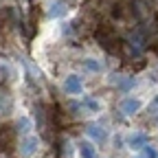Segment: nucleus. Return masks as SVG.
I'll return each instance as SVG.
<instances>
[{
  "mask_svg": "<svg viewBox=\"0 0 158 158\" xmlns=\"http://www.w3.org/2000/svg\"><path fill=\"white\" fill-rule=\"evenodd\" d=\"M37 147H40V138L29 134V136H24L22 141H20V156H22V158H31V156H35Z\"/></svg>",
  "mask_w": 158,
  "mask_h": 158,
  "instance_id": "1",
  "label": "nucleus"
},
{
  "mask_svg": "<svg viewBox=\"0 0 158 158\" xmlns=\"http://www.w3.org/2000/svg\"><path fill=\"white\" fill-rule=\"evenodd\" d=\"M84 90V84H81V77L79 75H68L64 79V92L66 94H79Z\"/></svg>",
  "mask_w": 158,
  "mask_h": 158,
  "instance_id": "2",
  "label": "nucleus"
},
{
  "mask_svg": "<svg viewBox=\"0 0 158 158\" xmlns=\"http://www.w3.org/2000/svg\"><path fill=\"white\" fill-rule=\"evenodd\" d=\"M141 108H143V101H141L138 97H127V99H123V103H121V112L127 114V116L136 114Z\"/></svg>",
  "mask_w": 158,
  "mask_h": 158,
  "instance_id": "3",
  "label": "nucleus"
},
{
  "mask_svg": "<svg viewBox=\"0 0 158 158\" xmlns=\"http://www.w3.org/2000/svg\"><path fill=\"white\" fill-rule=\"evenodd\" d=\"M145 145H147V134H143V132H134V134L127 136V147H130V149L141 152Z\"/></svg>",
  "mask_w": 158,
  "mask_h": 158,
  "instance_id": "4",
  "label": "nucleus"
},
{
  "mask_svg": "<svg viewBox=\"0 0 158 158\" xmlns=\"http://www.w3.org/2000/svg\"><path fill=\"white\" fill-rule=\"evenodd\" d=\"M86 132H88V136L92 138V141L99 143V145H103V143L108 141V130H103L101 125H90Z\"/></svg>",
  "mask_w": 158,
  "mask_h": 158,
  "instance_id": "5",
  "label": "nucleus"
},
{
  "mask_svg": "<svg viewBox=\"0 0 158 158\" xmlns=\"http://www.w3.org/2000/svg\"><path fill=\"white\" fill-rule=\"evenodd\" d=\"M13 130L18 132V134H24V136H29L31 134V130H33V121L29 116H18L15 118V125H13Z\"/></svg>",
  "mask_w": 158,
  "mask_h": 158,
  "instance_id": "6",
  "label": "nucleus"
},
{
  "mask_svg": "<svg viewBox=\"0 0 158 158\" xmlns=\"http://www.w3.org/2000/svg\"><path fill=\"white\" fill-rule=\"evenodd\" d=\"M77 152H79V156H81V158H97L94 143H90V141H81V143L77 145Z\"/></svg>",
  "mask_w": 158,
  "mask_h": 158,
  "instance_id": "7",
  "label": "nucleus"
},
{
  "mask_svg": "<svg viewBox=\"0 0 158 158\" xmlns=\"http://www.w3.org/2000/svg\"><path fill=\"white\" fill-rule=\"evenodd\" d=\"M46 15L48 18H62V15H66V5L62 2V0H55V2L51 5V9L46 11Z\"/></svg>",
  "mask_w": 158,
  "mask_h": 158,
  "instance_id": "8",
  "label": "nucleus"
},
{
  "mask_svg": "<svg viewBox=\"0 0 158 158\" xmlns=\"http://www.w3.org/2000/svg\"><path fill=\"white\" fill-rule=\"evenodd\" d=\"M81 66H84L86 70H90V73H101V70H103V64L99 62V59H92V57L84 59V62H81Z\"/></svg>",
  "mask_w": 158,
  "mask_h": 158,
  "instance_id": "9",
  "label": "nucleus"
},
{
  "mask_svg": "<svg viewBox=\"0 0 158 158\" xmlns=\"http://www.w3.org/2000/svg\"><path fill=\"white\" fill-rule=\"evenodd\" d=\"M11 97H7V94H0V114H9V110H11Z\"/></svg>",
  "mask_w": 158,
  "mask_h": 158,
  "instance_id": "10",
  "label": "nucleus"
},
{
  "mask_svg": "<svg viewBox=\"0 0 158 158\" xmlns=\"http://www.w3.org/2000/svg\"><path fill=\"white\" fill-rule=\"evenodd\" d=\"M81 106H84V108H88L90 112H99V110H101V103L94 101V99H90V97H86V99H84Z\"/></svg>",
  "mask_w": 158,
  "mask_h": 158,
  "instance_id": "11",
  "label": "nucleus"
},
{
  "mask_svg": "<svg viewBox=\"0 0 158 158\" xmlns=\"http://www.w3.org/2000/svg\"><path fill=\"white\" fill-rule=\"evenodd\" d=\"M141 152H143V154H141V158H158V149H156V147H152V145H145Z\"/></svg>",
  "mask_w": 158,
  "mask_h": 158,
  "instance_id": "12",
  "label": "nucleus"
},
{
  "mask_svg": "<svg viewBox=\"0 0 158 158\" xmlns=\"http://www.w3.org/2000/svg\"><path fill=\"white\" fill-rule=\"evenodd\" d=\"M62 156H64V158H70V156H73V145H70L68 138H66L64 145H62Z\"/></svg>",
  "mask_w": 158,
  "mask_h": 158,
  "instance_id": "13",
  "label": "nucleus"
},
{
  "mask_svg": "<svg viewBox=\"0 0 158 158\" xmlns=\"http://www.w3.org/2000/svg\"><path fill=\"white\" fill-rule=\"evenodd\" d=\"M132 86H134V77H127L123 84H118V88H121V90H127V88H132Z\"/></svg>",
  "mask_w": 158,
  "mask_h": 158,
  "instance_id": "14",
  "label": "nucleus"
},
{
  "mask_svg": "<svg viewBox=\"0 0 158 158\" xmlns=\"http://www.w3.org/2000/svg\"><path fill=\"white\" fill-rule=\"evenodd\" d=\"M152 108H154V110H158V94L154 97V101H152Z\"/></svg>",
  "mask_w": 158,
  "mask_h": 158,
  "instance_id": "15",
  "label": "nucleus"
},
{
  "mask_svg": "<svg viewBox=\"0 0 158 158\" xmlns=\"http://www.w3.org/2000/svg\"><path fill=\"white\" fill-rule=\"evenodd\" d=\"M0 158H5V156H0Z\"/></svg>",
  "mask_w": 158,
  "mask_h": 158,
  "instance_id": "16",
  "label": "nucleus"
},
{
  "mask_svg": "<svg viewBox=\"0 0 158 158\" xmlns=\"http://www.w3.org/2000/svg\"><path fill=\"white\" fill-rule=\"evenodd\" d=\"M138 158H141V156H138Z\"/></svg>",
  "mask_w": 158,
  "mask_h": 158,
  "instance_id": "17",
  "label": "nucleus"
}]
</instances>
